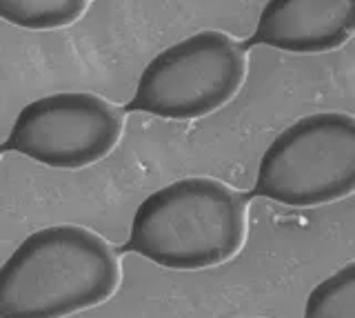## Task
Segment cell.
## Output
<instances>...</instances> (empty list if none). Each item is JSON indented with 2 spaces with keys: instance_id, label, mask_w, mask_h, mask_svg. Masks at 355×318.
<instances>
[{
  "instance_id": "6da1fadb",
  "label": "cell",
  "mask_w": 355,
  "mask_h": 318,
  "mask_svg": "<svg viewBox=\"0 0 355 318\" xmlns=\"http://www.w3.org/2000/svg\"><path fill=\"white\" fill-rule=\"evenodd\" d=\"M118 254L94 229H36L0 265V318H67L107 303L120 287Z\"/></svg>"
},
{
  "instance_id": "7a4b0ae2",
  "label": "cell",
  "mask_w": 355,
  "mask_h": 318,
  "mask_svg": "<svg viewBox=\"0 0 355 318\" xmlns=\"http://www.w3.org/2000/svg\"><path fill=\"white\" fill-rule=\"evenodd\" d=\"M247 238V207L238 192L207 176L155 190L133 216L127 249L164 269L225 265Z\"/></svg>"
},
{
  "instance_id": "3957f363",
  "label": "cell",
  "mask_w": 355,
  "mask_h": 318,
  "mask_svg": "<svg viewBox=\"0 0 355 318\" xmlns=\"http://www.w3.org/2000/svg\"><path fill=\"white\" fill-rule=\"evenodd\" d=\"M253 194L288 207L355 194V118L342 112L297 118L262 153Z\"/></svg>"
},
{
  "instance_id": "277c9868",
  "label": "cell",
  "mask_w": 355,
  "mask_h": 318,
  "mask_svg": "<svg viewBox=\"0 0 355 318\" xmlns=\"http://www.w3.org/2000/svg\"><path fill=\"white\" fill-rule=\"evenodd\" d=\"M247 78V53L231 36L205 29L160 51L142 69L129 112L196 120L231 103Z\"/></svg>"
},
{
  "instance_id": "5b68a950",
  "label": "cell",
  "mask_w": 355,
  "mask_h": 318,
  "mask_svg": "<svg viewBox=\"0 0 355 318\" xmlns=\"http://www.w3.org/2000/svg\"><path fill=\"white\" fill-rule=\"evenodd\" d=\"M125 131V116L92 92H58L20 109L3 149L53 169H83L105 160Z\"/></svg>"
},
{
  "instance_id": "8992f818",
  "label": "cell",
  "mask_w": 355,
  "mask_h": 318,
  "mask_svg": "<svg viewBox=\"0 0 355 318\" xmlns=\"http://www.w3.org/2000/svg\"><path fill=\"white\" fill-rule=\"evenodd\" d=\"M355 34V0H271L251 38L288 53H327Z\"/></svg>"
},
{
  "instance_id": "52a82bcc",
  "label": "cell",
  "mask_w": 355,
  "mask_h": 318,
  "mask_svg": "<svg viewBox=\"0 0 355 318\" xmlns=\"http://www.w3.org/2000/svg\"><path fill=\"white\" fill-rule=\"evenodd\" d=\"M87 9V0H0V20L29 31H53L73 25Z\"/></svg>"
},
{
  "instance_id": "ba28073f",
  "label": "cell",
  "mask_w": 355,
  "mask_h": 318,
  "mask_svg": "<svg viewBox=\"0 0 355 318\" xmlns=\"http://www.w3.org/2000/svg\"><path fill=\"white\" fill-rule=\"evenodd\" d=\"M302 318H355V260L315 285Z\"/></svg>"
}]
</instances>
